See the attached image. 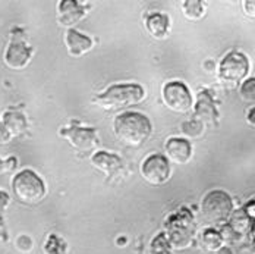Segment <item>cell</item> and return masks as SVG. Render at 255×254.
<instances>
[{
	"label": "cell",
	"instance_id": "1",
	"mask_svg": "<svg viewBox=\"0 0 255 254\" xmlns=\"http://www.w3.org/2000/svg\"><path fill=\"white\" fill-rule=\"evenodd\" d=\"M150 119L138 112H125L115 118L113 131L116 138L127 147L138 149L151 135Z\"/></svg>",
	"mask_w": 255,
	"mask_h": 254
},
{
	"label": "cell",
	"instance_id": "2",
	"mask_svg": "<svg viewBox=\"0 0 255 254\" xmlns=\"http://www.w3.org/2000/svg\"><path fill=\"white\" fill-rule=\"evenodd\" d=\"M145 96L139 84H115L94 97V103L104 110H122L142 102Z\"/></svg>",
	"mask_w": 255,
	"mask_h": 254
},
{
	"label": "cell",
	"instance_id": "3",
	"mask_svg": "<svg viewBox=\"0 0 255 254\" xmlns=\"http://www.w3.org/2000/svg\"><path fill=\"white\" fill-rule=\"evenodd\" d=\"M12 193L21 203L34 206L46 196V185L34 171L24 169L12 179Z\"/></svg>",
	"mask_w": 255,
	"mask_h": 254
},
{
	"label": "cell",
	"instance_id": "4",
	"mask_svg": "<svg viewBox=\"0 0 255 254\" xmlns=\"http://www.w3.org/2000/svg\"><path fill=\"white\" fill-rule=\"evenodd\" d=\"M233 212V202L228 193L222 190H214L205 194L201 202V213L205 221L213 224L225 222Z\"/></svg>",
	"mask_w": 255,
	"mask_h": 254
},
{
	"label": "cell",
	"instance_id": "5",
	"mask_svg": "<svg viewBox=\"0 0 255 254\" xmlns=\"http://www.w3.org/2000/svg\"><path fill=\"white\" fill-rule=\"evenodd\" d=\"M166 227L167 234L164 235L172 249H185L189 246L194 234V224L192 216L186 212V209H182L176 216H170Z\"/></svg>",
	"mask_w": 255,
	"mask_h": 254
},
{
	"label": "cell",
	"instance_id": "6",
	"mask_svg": "<svg viewBox=\"0 0 255 254\" xmlns=\"http://www.w3.org/2000/svg\"><path fill=\"white\" fill-rule=\"evenodd\" d=\"M32 57V47L26 43L25 34L21 28H13L10 32V41L4 51V63L7 68L19 71L24 69Z\"/></svg>",
	"mask_w": 255,
	"mask_h": 254
},
{
	"label": "cell",
	"instance_id": "7",
	"mask_svg": "<svg viewBox=\"0 0 255 254\" xmlns=\"http://www.w3.org/2000/svg\"><path fill=\"white\" fill-rule=\"evenodd\" d=\"M248 71H250L248 57L241 51H230L229 54H226L222 59L217 75L220 81L226 84H236L247 76Z\"/></svg>",
	"mask_w": 255,
	"mask_h": 254
},
{
	"label": "cell",
	"instance_id": "8",
	"mask_svg": "<svg viewBox=\"0 0 255 254\" xmlns=\"http://www.w3.org/2000/svg\"><path fill=\"white\" fill-rule=\"evenodd\" d=\"M59 135L69 141L78 152H91L99 146V137L96 128H84L72 122V125L59 129Z\"/></svg>",
	"mask_w": 255,
	"mask_h": 254
},
{
	"label": "cell",
	"instance_id": "9",
	"mask_svg": "<svg viewBox=\"0 0 255 254\" xmlns=\"http://www.w3.org/2000/svg\"><path fill=\"white\" fill-rule=\"evenodd\" d=\"M163 103L175 113H188L192 107V96L183 82L172 81L164 84L161 90Z\"/></svg>",
	"mask_w": 255,
	"mask_h": 254
},
{
	"label": "cell",
	"instance_id": "10",
	"mask_svg": "<svg viewBox=\"0 0 255 254\" xmlns=\"http://www.w3.org/2000/svg\"><path fill=\"white\" fill-rule=\"evenodd\" d=\"M141 177L150 185H163L170 178L169 160L161 154L148 156L141 165Z\"/></svg>",
	"mask_w": 255,
	"mask_h": 254
},
{
	"label": "cell",
	"instance_id": "11",
	"mask_svg": "<svg viewBox=\"0 0 255 254\" xmlns=\"http://www.w3.org/2000/svg\"><path fill=\"white\" fill-rule=\"evenodd\" d=\"M194 119L201 122L203 125H205V124H208L211 127L217 125L219 113L216 109V103L213 100L211 91L207 88L198 93L197 104L194 107Z\"/></svg>",
	"mask_w": 255,
	"mask_h": 254
},
{
	"label": "cell",
	"instance_id": "12",
	"mask_svg": "<svg viewBox=\"0 0 255 254\" xmlns=\"http://www.w3.org/2000/svg\"><path fill=\"white\" fill-rule=\"evenodd\" d=\"M85 12L87 7L77 0H62L57 3V22L63 28L72 29L84 18Z\"/></svg>",
	"mask_w": 255,
	"mask_h": 254
},
{
	"label": "cell",
	"instance_id": "13",
	"mask_svg": "<svg viewBox=\"0 0 255 254\" xmlns=\"http://www.w3.org/2000/svg\"><path fill=\"white\" fill-rule=\"evenodd\" d=\"M91 165L104 174L107 179H112L124 168V162L119 156L107 152H97L91 157Z\"/></svg>",
	"mask_w": 255,
	"mask_h": 254
},
{
	"label": "cell",
	"instance_id": "14",
	"mask_svg": "<svg viewBox=\"0 0 255 254\" xmlns=\"http://www.w3.org/2000/svg\"><path fill=\"white\" fill-rule=\"evenodd\" d=\"M166 159L176 163V165H185L192 157V146L188 140L183 138H170L166 146Z\"/></svg>",
	"mask_w": 255,
	"mask_h": 254
},
{
	"label": "cell",
	"instance_id": "15",
	"mask_svg": "<svg viewBox=\"0 0 255 254\" xmlns=\"http://www.w3.org/2000/svg\"><path fill=\"white\" fill-rule=\"evenodd\" d=\"M0 122L3 124V127L7 131L10 138L24 135L28 129V121H26L25 115L19 110H13V109L6 110Z\"/></svg>",
	"mask_w": 255,
	"mask_h": 254
},
{
	"label": "cell",
	"instance_id": "16",
	"mask_svg": "<svg viewBox=\"0 0 255 254\" xmlns=\"http://www.w3.org/2000/svg\"><path fill=\"white\" fill-rule=\"evenodd\" d=\"M63 41L68 49V53L74 57L82 56L84 53L93 49V40L87 35H82L77 29H68L65 32Z\"/></svg>",
	"mask_w": 255,
	"mask_h": 254
},
{
	"label": "cell",
	"instance_id": "17",
	"mask_svg": "<svg viewBox=\"0 0 255 254\" xmlns=\"http://www.w3.org/2000/svg\"><path fill=\"white\" fill-rule=\"evenodd\" d=\"M169 26H170L169 16L164 13H151L145 18V28L154 38L158 40L164 38L169 32Z\"/></svg>",
	"mask_w": 255,
	"mask_h": 254
},
{
	"label": "cell",
	"instance_id": "18",
	"mask_svg": "<svg viewBox=\"0 0 255 254\" xmlns=\"http://www.w3.org/2000/svg\"><path fill=\"white\" fill-rule=\"evenodd\" d=\"M230 216H232V219H230L229 228L232 229L236 235H242V234L248 232L250 229L253 228V218H250L244 209L235 212V213L230 215Z\"/></svg>",
	"mask_w": 255,
	"mask_h": 254
},
{
	"label": "cell",
	"instance_id": "19",
	"mask_svg": "<svg viewBox=\"0 0 255 254\" xmlns=\"http://www.w3.org/2000/svg\"><path fill=\"white\" fill-rule=\"evenodd\" d=\"M201 244L207 252H211V253L220 252L222 246H223L222 234L216 229L207 228L201 235Z\"/></svg>",
	"mask_w": 255,
	"mask_h": 254
},
{
	"label": "cell",
	"instance_id": "20",
	"mask_svg": "<svg viewBox=\"0 0 255 254\" xmlns=\"http://www.w3.org/2000/svg\"><path fill=\"white\" fill-rule=\"evenodd\" d=\"M204 12V3L200 0H185L182 3V13L189 21H198L200 18H203Z\"/></svg>",
	"mask_w": 255,
	"mask_h": 254
},
{
	"label": "cell",
	"instance_id": "21",
	"mask_svg": "<svg viewBox=\"0 0 255 254\" xmlns=\"http://www.w3.org/2000/svg\"><path fill=\"white\" fill-rule=\"evenodd\" d=\"M43 250L46 254H66V243L65 240L53 234L47 237V241L44 243Z\"/></svg>",
	"mask_w": 255,
	"mask_h": 254
},
{
	"label": "cell",
	"instance_id": "22",
	"mask_svg": "<svg viewBox=\"0 0 255 254\" xmlns=\"http://www.w3.org/2000/svg\"><path fill=\"white\" fill-rule=\"evenodd\" d=\"M180 131H182V134H183V135H186V137L198 138V137H201V135H203V132H204V125H203L201 122H198V121L192 119V121H186V122H183V124H182V127H180Z\"/></svg>",
	"mask_w": 255,
	"mask_h": 254
},
{
	"label": "cell",
	"instance_id": "23",
	"mask_svg": "<svg viewBox=\"0 0 255 254\" xmlns=\"http://www.w3.org/2000/svg\"><path fill=\"white\" fill-rule=\"evenodd\" d=\"M170 244L164 234L157 235L151 243V254H170Z\"/></svg>",
	"mask_w": 255,
	"mask_h": 254
},
{
	"label": "cell",
	"instance_id": "24",
	"mask_svg": "<svg viewBox=\"0 0 255 254\" xmlns=\"http://www.w3.org/2000/svg\"><path fill=\"white\" fill-rule=\"evenodd\" d=\"M239 96L244 102H254L255 99V78L247 79L241 88H239Z\"/></svg>",
	"mask_w": 255,
	"mask_h": 254
},
{
	"label": "cell",
	"instance_id": "25",
	"mask_svg": "<svg viewBox=\"0 0 255 254\" xmlns=\"http://www.w3.org/2000/svg\"><path fill=\"white\" fill-rule=\"evenodd\" d=\"M16 165H18V160L13 156L7 157L6 160H1L0 159V175H3L6 172H10V171H15Z\"/></svg>",
	"mask_w": 255,
	"mask_h": 254
},
{
	"label": "cell",
	"instance_id": "26",
	"mask_svg": "<svg viewBox=\"0 0 255 254\" xmlns=\"http://www.w3.org/2000/svg\"><path fill=\"white\" fill-rule=\"evenodd\" d=\"M16 247H18V250H21L22 253H26V252H29V250H31V247H32V241H31V238H29V237H26V235H21V237L16 240Z\"/></svg>",
	"mask_w": 255,
	"mask_h": 254
},
{
	"label": "cell",
	"instance_id": "27",
	"mask_svg": "<svg viewBox=\"0 0 255 254\" xmlns=\"http://www.w3.org/2000/svg\"><path fill=\"white\" fill-rule=\"evenodd\" d=\"M254 0H251V1H250V0L244 1V10H245V13H247L248 16H251V18H254Z\"/></svg>",
	"mask_w": 255,
	"mask_h": 254
},
{
	"label": "cell",
	"instance_id": "28",
	"mask_svg": "<svg viewBox=\"0 0 255 254\" xmlns=\"http://www.w3.org/2000/svg\"><path fill=\"white\" fill-rule=\"evenodd\" d=\"M9 141H10V137H9L7 131L3 127V124L0 122V143H1V144H6V143H9Z\"/></svg>",
	"mask_w": 255,
	"mask_h": 254
},
{
	"label": "cell",
	"instance_id": "29",
	"mask_svg": "<svg viewBox=\"0 0 255 254\" xmlns=\"http://www.w3.org/2000/svg\"><path fill=\"white\" fill-rule=\"evenodd\" d=\"M9 196L4 191H0V213L6 209V206L9 204Z\"/></svg>",
	"mask_w": 255,
	"mask_h": 254
},
{
	"label": "cell",
	"instance_id": "30",
	"mask_svg": "<svg viewBox=\"0 0 255 254\" xmlns=\"http://www.w3.org/2000/svg\"><path fill=\"white\" fill-rule=\"evenodd\" d=\"M250 113H248V116H247V121H248V124L251 125V127H254L255 125V121H254V107H251L250 110H248Z\"/></svg>",
	"mask_w": 255,
	"mask_h": 254
},
{
	"label": "cell",
	"instance_id": "31",
	"mask_svg": "<svg viewBox=\"0 0 255 254\" xmlns=\"http://www.w3.org/2000/svg\"><path fill=\"white\" fill-rule=\"evenodd\" d=\"M220 254H230V252L229 250H226V249H222V250H220Z\"/></svg>",
	"mask_w": 255,
	"mask_h": 254
}]
</instances>
